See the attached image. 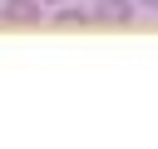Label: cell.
Instances as JSON below:
<instances>
[{
	"label": "cell",
	"mask_w": 158,
	"mask_h": 149,
	"mask_svg": "<svg viewBox=\"0 0 158 149\" xmlns=\"http://www.w3.org/2000/svg\"><path fill=\"white\" fill-rule=\"evenodd\" d=\"M0 20L5 25H40L44 20V5L40 0H5L0 5Z\"/></svg>",
	"instance_id": "6da1fadb"
},
{
	"label": "cell",
	"mask_w": 158,
	"mask_h": 149,
	"mask_svg": "<svg viewBox=\"0 0 158 149\" xmlns=\"http://www.w3.org/2000/svg\"><path fill=\"white\" fill-rule=\"evenodd\" d=\"M89 15H94L99 25H128V20H133V0H99Z\"/></svg>",
	"instance_id": "7a4b0ae2"
},
{
	"label": "cell",
	"mask_w": 158,
	"mask_h": 149,
	"mask_svg": "<svg viewBox=\"0 0 158 149\" xmlns=\"http://www.w3.org/2000/svg\"><path fill=\"white\" fill-rule=\"evenodd\" d=\"M54 25H94V15L79 10V5H59L54 10Z\"/></svg>",
	"instance_id": "3957f363"
},
{
	"label": "cell",
	"mask_w": 158,
	"mask_h": 149,
	"mask_svg": "<svg viewBox=\"0 0 158 149\" xmlns=\"http://www.w3.org/2000/svg\"><path fill=\"white\" fill-rule=\"evenodd\" d=\"M138 5H148V10H158V0H138Z\"/></svg>",
	"instance_id": "277c9868"
},
{
	"label": "cell",
	"mask_w": 158,
	"mask_h": 149,
	"mask_svg": "<svg viewBox=\"0 0 158 149\" xmlns=\"http://www.w3.org/2000/svg\"><path fill=\"white\" fill-rule=\"evenodd\" d=\"M40 5H59V0H40Z\"/></svg>",
	"instance_id": "5b68a950"
},
{
	"label": "cell",
	"mask_w": 158,
	"mask_h": 149,
	"mask_svg": "<svg viewBox=\"0 0 158 149\" xmlns=\"http://www.w3.org/2000/svg\"><path fill=\"white\" fill-rule=\"evenodd\" d=\"M0 25H5V20H0Z\"/></svg>",
	"instance_id": "8992f818"
}]
</instances>
